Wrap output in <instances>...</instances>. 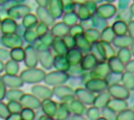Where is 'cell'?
<instances>
[{
	"label": "cell",
	"mask_w": 134,
	"mask_h": 120,
	"mask_svg": "<svg viewBox=\"0 0 134 120\" xmlns=\"http://www.w3.org/2000/svg\"><path fill=\"white\" fill-rule=\"evenodd\" d=\"M108 84L105 79H90L86 83L84 87L93 94H100L107 91Z\"/></svg>",
	"instance_id": "1"
},
{
	"label": "cell",
	"mask_w": 134,
	"mask_h": 120,
	"mask_svg": "<svg viewBox=\"0 0 134 120\" xmlns=\"http://www.w3.org/2000/svg\"><path fill=\"white\" fill-rule=\"evenodd\" d=\"M107 91L111 98L127 101V99H129L130 97V91L120 83L109 86Z\"/></svg>",
	"instance_id": "2"
},
{
	"label": "cell",
	"mask_w": 134,
	"mask_h": 120,
	"mask_svg": "<svg viewBox=\"0 0 134 120\" xmlns=\"http://www.w3.org/2000/svg\"><path fill=\"white\" fill-rule=\"evenodd\" d=\"M90 72L91 79H105L110 74L111 71L107 61H99L97 64Z\"/></svg>",
	"instance_id": "3"
},
{
	"label": "cell",
	"mask_w": 134,
	"mask_h": 120,
	"mask_svg": "<svg viewBox=\"0 0 134 120\" xmlns=\"http://www.w3.org/2000/svg\"><path fill=\"white\" fill-rule=\"evenodd\" d=\"M117 7L112 3H103L97 7V14L103 19L108 20L114 17L117 13Z\"/></svg>",
	"instance_id": "4"
},
{
	"label": "cell",
	"mask_w": 134,
	"mask_h": 120,
	"mask_svg": "<svg viewBox=\"0 0 134 120\" xmlns=\"http://www.w3.org/2000/svg\"><path fill=\"white\" fill-rule=\"evenodd\" d=\"M75 96L79 101H80L85 105H93L96 97L94 94L91 93L85 87L77 88L75 91Z\"/></svg>",
	"instance_id": "5"
},
{
	"label": "cell",
	"mask_w": 134,
	"mask_h": 120,
	"mask_svg": "<svg viewBox=\"0 0 134 120\" xmlns=\"http://www.w3.org/2000/svg\"><path fill=\"white\" fill-rule=\"evenodd\" d=\"M99 60L92 53H86L80 63V66L84 72H90L97 64Z\"/></svg>",
	"instance_id": "6"
},
{
	"label": "cell",
	"mask_w": 134,
	"mask_h": 120,
	"mask_svg": "<svg viewBox=\"0 0 134 120\" xmlns=\"http://www.w3.org/2000/svg\"><path fill=\"white\" fill-rule=\"evenodd\" d=\"M107 107L112 110L113 112H115V113H119L126 109L128 108L129 107V104L127 102L126 100H121V99H115V98H111Z\"/></svg>",
	"instance_id": "7"
},
{
	"label": "cell",
	"mask_w": 134,
	"mask_h": 120,
	"mask_svg": "<svg viewBox=\"0 0 134 120\" xmlns=\"http://www.w3.org/2000/svg\"><path fill=\"white\" fill-rule=\"evenodd\" d=\"M83 53L76 47L69 50L67 52V59L71 64V66H75V65H79L82 57H83Z\"/></svg>",
	"instance_id": "8"
},
{
	"label": "cell",
	"mask_w": 134,
	"mask_h": 120,
	"mask_svg": "<svg viewBox=\"0 0 134 120\" xmlns=\"http://www.w3.org/2000/svg\"><path fill=\"white\" fill-rule=\"evenodd\" d=\"M133 42L134 41L133 40V39L127 34L125 35L116 36L114 41L112 42V44L115 48L122 49V48H130Z\"/></svg>",
	"instance_id": "9"
},
{
	"label": "cell",
	"mask_w": 134,
	"mask_h": 120,
	"mask_svg": "<svg viewBox=\"0 0 134 120\" xmlns=\"http://www.w3.org/2000/svg\"><path fill=\"white\" fill-rule=\"evenodd\" d=\"M111 72L115 74H122L125 72V64L122 63L116 56L107 61Z\"/></svg>",
	"instance_id": "10"
},
{
	"label": "cell",
	"mask_w": 134,
	"mask_h": 120,
	"mask_svg": "<svg viewBox=\"0 0 134 120\" xmlns=\"http://www.w3.org/2000/svg\"><path fill=\"white\" fill-rule=\"evenodd\" d=\"M111 99V97L109 95V94L108 93V91H104V92L97 94V95H96V97H95L93 106L101 110L107 107V105Z\"/></svg>",
	"instance_id": "11"
},
{
	"label": "cell",
	"mask_w": 134,
	"mask_h": 120,
	"mask_svg": "<svg viewBox=\"0 0 134 120\" xmlns=\"http://www.w3.org/2000/svg\"><path fill=\"white\" fill-rule=\"evenodd\" d=\"M70 112H72L74 116H85L87 108L83 103H82L78 99H75L68 105Z\"/></svg>",
	"instance_id": "12"
},
{
	"label": "cell",
	"mask_w": 134,
	"mask_h": 120,
	"mask_svg": "<svg viewBox=\"0 0 134 120\" xmlns=\"http://www.w3.org/2000/svg\"><path fill=\"white\" fill-rule=\"evenodd\" d=\"M75 38V44H76L75 47L77 49H79L82 53H85V54L90 53L92 44H90L87 41V39H86L83 34L78 35Z\"/></svg>",
	"instance_id": "13"
},
{
	"label": "cell",
	"mask_w": 134,
	"mask_h": 120,
	"mask_svg": "<svg viewBox=\"0 0 134 120\" xmlns=\"http://www.w3.org/2000/svg\"><path fill=\"white\" fill-rule=\"evenodd\" d=\"M91 27L92 28L97 29L100 31H103L104 28H106L108 26V20L105 19H103L102 17H100V16H98L97 13L94 14L91 19Z\"/></svg>",
	"instance_id": "14"
},
{
	"label": "cell",
	"mask_w": 134,
	"mask_h": 120,
	"mask_svg": "<svg viewBox=\"0 0 134 120\" xmlns=\"http://www.w3.org/2000/svg\"><path fill=\"white\" fill-rule=\"evenodd\" d=\"M116 36L125 35L128 34V24L122 21L116 20L111 26Z\"/></svg>",
	"instance_id": "15"
},
{
	"label": "cell",
	"mask_w": 134,
	"mask_h": 120,
	"mask_svg": "<svg viewBox=\"0 0 134 120\" xmlns=\"http://www.w3.org/2000/svg\"><path fill=\"white\" fill-rule=\"evenodd\" d=\"M83 35L90 44H93L100 40V31L92 28L86 29Z\"/></svg>",
	"instance_id": "16"
},
{
	"label": "cell",
	"mask_w": 134,
	"mask_h": 120,
	"mask_svg": "<svg viewBox=\"0 0 134 120\" xmlns=\"http://www.w3.org/2000/svg\"><path fill=\"white\" fill-rule=\"evenodd\" d=\"M117 13L115 17L119 20H122L126 23H129L133 20V16L130 11V7L126 9H119L117 8Z\"/></svg>",
	"instance_id": "17"
},
{
	"label": "cell",
	"mask_w": 134,
	"mask_h": 120,
	"mask_svg": "<svg viewBox=\"0 0 134 120\" xmlns=\"http://www.w3.org/2000/svg\"><path fill=\"white\" fill-rule=\"evenodd\" d=\"M122 84L130 91L134 90V74L125 72L122 75Z\"/></svg>",
	"instance_id": "18"
},
{
	"label": "cell",
	"mask_w": 134,
	"mask_h": 120,
	"mask_svg": "<svg viewBox=\"0 0 134 120\" xmlns=\"http://www.w3.org/2000/svg\"><path fill=\"white\" fill-rule=\"evenodd\" d=\"M116 37L112 28L111 26H108L106 28H104L103 31H100V40L103 42H106L108 43L112 44V42L114 41L115 38Z\"/></svg>",
	"instance_id": "19"
},
{
	"label": "cell",
	"mask_w": 134,
	"mask_h": 120,
	"mask_svg": "<svg viewBox=\"0 0 134 120\" xmlns=\"http://www.w3.org/2000/svg\"><path fill=\"white\" fill-rule=\"evenodd\" d=\"M132 53L130 48H122L119 49L116 53V57L124 64L128 63L132 58Z\"/></svg>",
	"instance_id": "20"
},
{
	"label": "cell",
	"mask_w": 134,
	"mask_h": 120,
	"mask_svg": "<svg viewBox=\"0 0 134 120\" xmlns=\"http://www.w3.org/2000/svg\"><path fill=\"white\" fill-rule=\"evenodd\" d=\"M79 20L82 22V21H86L90 20L92 17L91 13H90V11L88 10L87 7L86 6L85 4H82L79 5L78 7V11L76 12Z\"/></svg>",
	"instance_id": "21"
},
{
	"label": "cell",
	"mask_w": 134,
	"mask_h": 120,
	"mask_svg": "<svg viewBox=\"0 0 134 120\" xmlns=\"http://www.w3.org/2000/svg\"><path fill=\"white\" fill-rule=\"evenodd\" d=\"M85 116L89 120H97L101 116V111L100 109L92 106L87 108Z\"/></svg>",
	"instance_id": "22"
},
{
	"label": "cell",
	"mask_w": 134,
	"mask_h": 120,
	"mask_svg": "<svg viewBox=\"0 0 134 120\" xmlns=\"http://www.w3.org/2000/svg\"><path fill=\"white\" fill-rule=\"evenodd\" d=\"M64 24L69 27H71L76 24H78L79 17L76 13V12H71V13H66L64 17Z\"/></svg>",
	"instance_id": "23"
},
{
	"label": "cell",
	"mask_w": 134,
	"mask_h": 120,
	"mask_svg": "<svg viewBox=\"0 0 134 120\" xmlns=\"http://www.w3.org/2000/svg\"><path fill=\"white\" fill-rule=\"evenodd\" d=\"M116 120H134V112L133 109L127 108L118 113Z\"/></svg>",
	"instance_id": "24"
},
{
	"label": "cell",
	"mask_w": 134,
	"mask_h": 120,
	"mask_svg": "<svg viewBox=\"0 0 134 120\" xmlns=\"http://www.w3.org/2000/svg\"><path fill=\"white\" fill-rule=\"evenodd\" d=\"M122 74H115V73L110 72V74L107 76L105 80L107 81L108 86L119 84L122 81Z\"/></svg>",
	"instance_id": "25"
},
{
	"label": "cell",
	"mask_w": 134,
	"mask_h": 120,
	"mask_svg": "<svg viewBox=\"0 0 134 120\" xmlns=\"http://www.w3.org/2000/svg\"><path fill=\"white\" fill-rule=\"evenodd\" d=\"M84 31H85V28L81 24H76L69 28V35L73 37H76L78 35H82Z\"/></svg>",
	"instance_id": "26"
},
{
	"label": "cell",
	"mask_w": 134,
	"mask_h": 120,
	"mask_svg": "<svg viewBox=\"0 0 134 120\" xmlns=\"http://www.w3.org/2000/svg\"><path fill=\"white\" fill-rule=\"evenodd\" d=\"M57 95L58 96H60V97H68V96H72V95H75V91L68 87V86H61V87H58L57 90Z\"/></svg>",
	"instance_id": "27"
},
{
	"label": "cell",
	"mask_w": 134,
	"mask_h": 120,
	"mask_svg": "<svg viewBox=\"0 0 134 120\" xmlns=\"http://www.w3.org/2000/svg\"><path fill=\"white\" fill-rule=\"evenodd\" d=\"M100 111H101V116L106 120H116L117 113L109 109L108 107L101 109Z\"/></svg>",
	"instance_id": "28"
},
{
	"label": "cell",
	"mask_w": 134,
	"mask_h": 120,
	"mask_svg": "<svg viewBox=\"0 0 134 120\" xmlns=\"http://www.w3.org/2000/svg\"><path fill=\"white\" fill-rule=\"evenodd\" d=\"M53 13L55 17H60L62 13L63 5L60 0H53Z\"/></svg>",
	"instance_id": "29"
},
{
	"label": "cell",
	"mask_w": 134,
	"mask_h": 120,
	"mask_svg": "<svg viewBox=\"0 0 134 120\" xmlns=\"http://www.w3.org/2000/svg\"><path fill=\"white\" fill-rule=\"evenodd\" d=\"M57 65L62 71H68L71 67V64H69L67 57H60L57 59Z\"/></svg>",
	"instance_id": "30"
},
{
	"label": "cell",
	"mask_w": 134,
	"mask_h": 120,
	"mask_svg": "<svg viewBox=\"0 0 134 120\" xmlns=\"http://www.w3.org/2000/svg\"><path fill=\"white\" fill-rule=\"evenodd\" d=\"M55 32L59 36L65 35L68 33H69V28L65 24H60L56 27Z\"/></svg>",
	"instance_id": "31"
},
{
	"label": "cell",
	"mask_w": 134,
	"mask_h": 120,
	"mask_svg": "<svg viewBox=\"0 0 134 120\" xmlns=\"http://www.w3.org/2000/svg\"><path fill=\"white\" fill-rule=\"evenodd\" d=\"M63 8L66 10L67 13L75 12V4L73 2L72 0H62L61 1Z\"/></svg>",
	"instance_id": "32"
},
{
	"label": "cell",
	"mask_w": 134,
	"mask_h": 120,
	"mask_svg": "<svg viewBox=\"0 0 134 120\" xmlns=\"http://www.w3.org/2000/svg\"><path fill=\"white\" fill-rule=\"evenodd\" d=\"M64 42L65 44V46H67L68 49L71 50V49H73V48H75V38L71 36V35H66L64 39Z\"/></svg>",
	"instance_id": "33"
},
{
	"label": "cell",
	"mask_w": 134,
	"mask_h": 120,
	"mask_svg": "<svg viewBox=\"0 0 134 120\" xmlns=\"http://www.w3.org/2000/svg\"><path fill=\"white\" fill-rule=\"evenodd\" d=\"M71 73V75L78 77V76H82L86 72H84L82 70V68H81L80 64L79 65H75V66H71L69 70H68Z\"/></svg>",
	"instance_id": "34"
},
{
	"label": "cell",
	"mask_w": 134,
	"mask_h": 120,
	"mask_svg": "<svg viewBox=\"0 0 134 120\" xmlns=\"http://www.w3.org/2000/svg\"><path fill=\"white\" fill-rule=\"evenodd\" d=\"M86 5V6L87 7L88 10L90 11V13H91L92 17L97 13V3H96L95 2L93 1H91V0H86V2L84 3Z\"/></svg>",
	"instance_id": "35"
},
{
	"label": "cell",
	"mask_w": 134,
	"mask_h": 120,
	"mask_svg": "<svg viewBox=\"0 0 134 120\" xmlns=\"http://www.w3.org/2000/svg\"><path fill=\"white\" fill-rule=\"evenodd\" d=\"M56 49H57V51L60 54H61V55H64V54L67 53L68 48L65 46V44H64L63 40L59 39V40L57 41V42H56Z\"/></svg>",
	"instance_id": "36"
},
{
	"label": "cell",
	"mask_w": 134,
	"mask_h": 120,
	"mask_svg": "<svg viewBox=\"0 0 134 120\" xmlns=\"http://www.w3.org/2000/svg\"><path fill=\"white\" fill-rule=\"evenodd\" d=\"M125 72L134 74V59L130 60L128 63L125 64Z\"/></svg>",
	"instance_id": "37"
},
{
	"label": "cell",
	"mask_w": 134,
	"mask_h": 120,
	"mask_svg": "<svg viewBox=\"0 0 134 120\" xmlns=\"http://www.w3.org/2000/svg\"><path fill=\"white\" fill-rule=\"evenodd\" d=\"M131 0H119L118 7L119 9H126L129 8Z\"/></svg>",
	"instance_id": "38"
},
{
	"label": "cell",
	"mask_w": 134,
	"mask_h": 120,
	"mask_svg": "<svg viewBox=\"0 0 134 120\" xmlns=\"http://www.w3.org/2000/svg\"><path fill=\"white\" fill-rule=\"evenodd\" d=\"M128 35L134 41V20L128 23Z\"/></svg>",
	"instance_id": "39"
},
{
	"label": "cell",
	"mask_w": 134,
	"mask_h": 120,
	"mask_svg": "<svg viewBox=\"0 0 134 120\" xmlns=\"http://www.w3.org/2000/svg\"><path fill=\"white\" fill-rule=\"evenodd\" d=\"M72 120H89L84 116H74L72 117Z\"/></svg>",
	"instance_id": "40"
},
{
	"label": "cell",
	"mask_w": 134,
	"mask_h": 120,
	"mask_svg": "<svg viewBox=\"0 0 134 120\" xmlns=\"http://www.w3.org/2000/svg\"><path fill=\"white\" fill-rule=\"evenodd\" d=\"M72 1L75 5H79V6L82 5V4H84L86 2V0H72Z\"/></svg>",
	"instance_id": "41"
},
{
	"label": "cell",
	"mask_w": 134,
	"mask_h": 120,
	"mask_svg": "<svg viewBox=\"0 0 134 120\" xmlns=\"http://www.w3.org/2000/svg\"><path fill=\"white\" fill-rule=\"evenodd\" d=\"M130 11H131V13H132L133 17H134V2L133 3V4H131V5H130Z\"/></svg>",
	"instance_id": "42"
},
{
	"label": "cell",
	"mask_w": 134,
	"mask_h": 120,
	"mask_svg": "<svg viewBox=\"0 0 134 120\" xmlns=\"http://www.w3.org/2000/svg\"><path fill=\"white\" fill-rule=\"evenodd\" d=\"M130 50H131L132 55L134 57V42L132 44V46H130Z\"/></svg>",
	"instance_id": "43"
},
{
	"label": "cell",
	"mask_w": 134,
	"mask_h": 120,
	"mask_svg": "<svg viewBox=\"0 0 134 120\" xmlns=\"http://www.w3.org/2000/svg\"><path fill=\"white\" fill-rule=\"evenodd\" d=\"M104 1H105L107 3H113V2H115L116 0H104Z\"/></svg>",
	"instance_id": "44"
},
{
	"label": "cell",
	"mask_w": 134,
	"mask_h": 120,
	"mask_svg": "<svg viewBox=\"0 0 134 120\" xmlns=\"http://www.w3.org/2000/svg\"><path fill=\"white\" fill-rule=\"evenodd\" d=\"M91 1H93V2H95L96 3H100V2H102L104 0H91Z\"/></svg>",
	"instance_id": "45"
},
{
	"label": "cell",
	"mask_w": 134,
	"mask_h": 120,
	"mask_svg": "<svg viewBox=\"0 0 134 120\" xmlns=\"http://www.w3.org/2000/svg\"><path fill=\"white\" fill-rule=\"evenodd\" d=\"M97 120H106V119H105L104 118H103L102 116H100V118H98V119H97Z\"/></svg>",
	"instance_id": "46"
},
{
	"label": "cell",
	"mask_w": 134,
	"mask_h": 120,
	"mask_svg": "<svg viewBox=\"0 0 134 120\" xmlns=\"http://www.w3.org/2000/svg\"><path fill=\"white\" fill-rule=\"evenodd\" d=\"M133 111L134 112V105H133Z\"/></svg>",
	"instance_id": "47"
},
{
	"label": "cell",
	"mask_w": 134,
	"mask_h": 120,
	"mask_svg": "<svg viewBox=\"0 0 134 120\" xmlns=\"http://www.w3.org/2000/svg\"><path fill=\"white\" fill-rule=\"evenodd\" d=\"M133 1H134V0H133Z\"/></svg>",
	"instance_id": "48"
}]
</instances>
